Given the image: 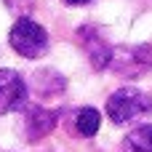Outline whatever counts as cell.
<instances>
[{"mask_svg": "<svg viewBox=\"0 0 152 152\" xmlns=\"http://www.w3.org/2000/svg\"><path fill=\"white\" fill-rule=\"evenodd\" d=\"M8 43L24 59H40V56L48 53V45H51L48 32L37 21H32L29 16H19L13 21V27L8 32Z\"/></svg>", "mask_w": 152, "mask_h": 152, "instance_id": "1", "label": "cell"}, {"mask_svg": "<svg viewBox=\"0 0 152 152\" xmlns=\"http://www.w3.org/2000/svg\"><path fill=\"white\" fill-rule=\"evenodd\" d=\"M152 112V96L139 91V88H118L110 99H107V115L115 126H126L142 115H150Z\"/></svg>", "mask_w": 152, "mask_h": 152, "instance_id": "2", "label": "cell"}, {"mask_svg": "<svg viewBox=\"0 0 152 152\" xmlns=\"http://www.w3.org/2000/svg\"><path fill=\"white\" fill-rule=\"evenodd\" d=\"M107 67L123 80L144 77L147 72H152V48L150 45H118L110 51Z\"/></svg>", "mask_w": 152, "mask_h": 152, "instance_id": "3", "label": "cell"}, {"mask_svg": "<svg viewBox=\"0 0 152 152\" xmlns=\"http://www.w3.org/2000/svg\"><path fill=\"white\" fill-rule=\"evenodd\" d=\"M24 118H21V134L27 142H37L43 136H48L53 128H56V120H59V112L56 110H48L43 104H24Z\"/></svg>", "mask_w": 152, "mask_h": 152, "instance_id": "4", "label": "cell"}, {"mask_svg": "<svg viewBox=\"0 0 152 152\" xmlns=\"http://www.w3.org/2000/svg\"><path fill=\"white\" fill-rule=\"evenodd\" d=\"M27 94L29 88L16 69H0V115L24 110Z\"/></svg>", "mask_w": 152, "mask_h": 152, "instance_id": "5", "label": "cell"}, {"mask_svg": "<svg viewBox=\"0 0 152 152\" xmlns=\"http://www.w3.org/2000/svg\"><path fill=\"white\" fill-rule=\"evenodd\" d=\"M80 45H83V51H86V56H88V61H91L94 69H104L110 64V51L112 48L99 37V32L94 27L80 29Z\"/></svg>", "mask_w": 152, "mask_h": 152, "instance_id": "6", "label": "cell"}, {"mask_svg": "<svg viewBox=\"0 0 152 152\" xmlns=\"http://www.w3.org/2000/svg\"><path fill=\"white\" fill-rule=\"evenodd\" d=\"M27 88H32V91L40 94V96H56V94H61V91L67 88V80H64V75H59L56 69L43 67V69H37V72L29 77V86H27Z\"/></svg>", "mask_w": 152, "mask_h": 152, "instance_id": "7", "label": "cell"}, {"mask_svg": "<svg viewBox=\"0 0 152 152\" xmlns=\"http://www.w3.org/2000/svg\"><path fill=\"white\" fill-rule=\"evenodd\" d=\"M99 126H102V115L94 110V107H80L77 112H75V134L77 136H94L96 131H99Z\"/></svg>", "mask_w": 152, "mask_h": 152, "instance_id": "8", "label": "cell"}, {"mask_svg": "<svg viewBox=\"0 0 152 152\" xmlns=\"http://www.w3.org/2000/svg\"><path fill=\"white\" fill-rule=\"evenodd\" d=\"M123 152H152V126H139L123 139Z\"/></svg>", "mask_w": 152, "mask_h": 152, "instance_id": "9", "label": "cell"}, {"mask_svg": "<svg viewBox=\"0 0 152 152\" xmlns=\"http://www.w3.org/2000/svg\"><path fill=\"white\" fill-rule=\"evenodd\" d=\"M3 3H5V5H8V8L13 11V13L24 16V13H27V11L32 8V3H35V0H3Z\"/></svg>", "mask_w": 152, "mask_h": 152, "instance_id": "10", "label": "cell"}, {"mask_svg": "<svg viewBox=\"0 0 152 152\" xmlns=\"http://www.w3.org/2000/svg\"><path fill=\"white\" fill-rule=\"evenodd\" d=\"M67 5H86V3H91V0H64Z\"/></svg>", "mask_w": 152, "mask_h": 152, "instance_id": "11", "label": "cell"}]
</instances>
